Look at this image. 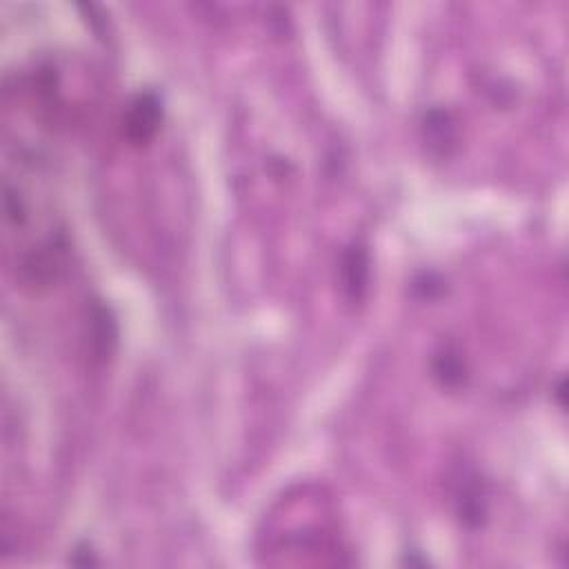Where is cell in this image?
Segmentation results:
<instances>
[{
  "label": "cell",
  "instance_id": "1",
  "mask_svg": "<svg viewBox=\"0 0 569 569\" xmlns=\"http://www.w3.org/2000/svg\"><path fill=\"white\" fill-rule=\"evenodd\" d=\"M161 116H163L161 103L156 101V96L147 94L138 98L127 118L129 138H132L134 143L149 141V138L156 134L158 125H161Z\"/></svg>",
  "mask_w": 569,
  "mask_h": 569
}]
</instances>
